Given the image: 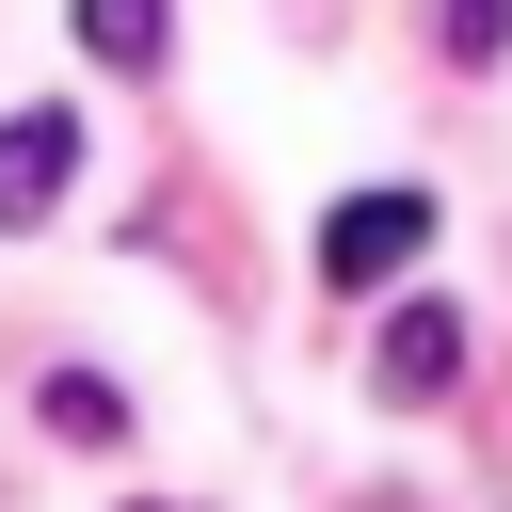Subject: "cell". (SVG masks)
Listing matches in <instances>:
<instances>
[{"label": "cell", "instance_id": "cell-1", "mask_svg": "<svg viewBox=\"0 0 512 512\" xmlns=\"http://www.w3.org/2000/svg\"><path fill=\"white\" fill-rule=\"evenodd\" d=\"M432 256V192H352L336 224H320V288H384V272H416Z\"/></svg>", "mask_w": 512, "mask_h": 512}, {"label": "cell", "instance_id": "cell-2", "mask_svg": "<svg viewBox=\"0 0 512 512\" xmlns=\"http://www.w3.org/2000/svg\"><path fill=\"white\" fill-rule=\"evenodd\" d=\"M368 384H384V400H448V384H464V304H432V288H416V304H384Z\"/></svg>", "mask_w": 512, "mask_h": 512}, {"label": "cell", "instance_id": "cell-3", "mask_svg": "<svg viewBox=\"0 0 512 512\" xmlns=\"http://www.w3.org/2000/svg\"><path fill=\"white\" fill-rule=\"evenodd\" d=\"M64 176H80V112H0V224H48L64 208Z\"/></svg>", "mask_w": 512, "mask_h": 512}, {"label": "cell", "instance_id": "cell-4", "mask_svg": "<svg viewBox=\"0 0 512 512\" xmlns=\"http://www.w3.org/2000/svg\"><path fill=\"white\" fill-rule=\"evenodd\" d=\"M80 48H96L112 80H160V48H176V0H80Z\"/></svg>", "mask_w": 512, "mask_h": 512}, {"label": "cell", "instance_id": "cell-5", "mask_svg": "<svg viewBox=\"0 0 512 512\" xmlns=\"http://www.w3.org/2000/svg\"><path fill=\"white\" fill-rule=\"evenodd\" d=\"M48 432L64 448H128V384L112 368H48Z\"/></svg>", "mask_w": 512, "mask_h": 512}, {"label": "cell", "instance_id": "cell-6", "mask_svg": "<svg viewBox=\"0 0 512 512\" xmlns=\"http://www.w3.org/2000/svg\"><path fill=\"white\" fill-rule=\"evenodd\" d=\"M432 48H448V64H496V48H512V0H448Z\"/></svg>", "mask_w": 512, "mask_h": 512}, {"label": "cell", "instance_id": "cell-7", "mask_svg": "<svg viewBox=\"0 0 512 512\" xmlns=\"http://www.w3.org/2000/svg\"><path fill=\"white\" fill-rule=\"evenodd\" d=\"M144 512H176V496H144Z\"/></svg>", "mask_w": 512, "mask_h": 512}]
</instances>
